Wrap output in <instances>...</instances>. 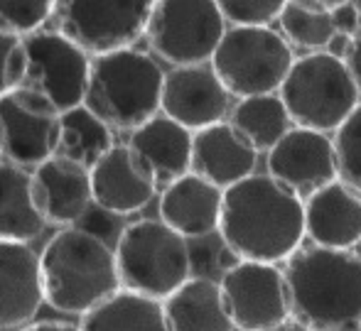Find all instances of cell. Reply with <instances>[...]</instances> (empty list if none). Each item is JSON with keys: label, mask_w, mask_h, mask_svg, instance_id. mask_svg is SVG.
<instances>
[{"label": "cell", "mask_w": 361, "mask_h": 331, "mask_svg": "<svg viewBox=\"0 0 361 331\" xmlns=\"http://www.w3.org/2000/svg\"><path fill=\"white\" fill-rule=\"evenodd\" d=\"M219 233L241 261L288 263L307 238L305 201L271 175H253L224 192Z\"/></svg>", "instance_id": "cell-1"}, {"label": "cell", "mask_w": 361, "mask_h": 331, "mask_svg": "<svg viewBox=\"0 0 361 331\" xmlns=\"http://www.w3.org/2000/svg\"><path fill=\"white\" fill-rule=\"evenodd\" d=\"M295 324L310 331H361V258L302 248L286 263Z\"/></svg>", "instance_id": "cell-2"}, {"label": "cell", "mask_w": 361, "mask_h": 331, "mask_svg": "<svg viewBox=\"0 0 361 331\" xmlns=\"http://www.w3.org/2000/svg\"><path fill=\"white\" fill-rule=\"evenodd\" d=\"M44 302L64 314H89L123 289L111 251L99 236L84 228H62L39 253Z\"/></svg>", "instance_id": "cell-3"}, {"label": "cell", "mask_w": 361, "mask_h": 331, "mask_svg": "<svg viewBox=\"0 0 361 331\" xmlns=\"http://www.w3.org/2000/svg\"><path fill=\"white\" fill-rule=\"evenodd\" d=\"M165 74L143 52H126L96 57L91 62L84 108L111 130H138L162 113Z\"/></svg>", "instance_id": "cell-4"}, {"label": "cell", "mask_w": 361, "mask_h": 331, "mask_svg": "<svg viewBox=\"0 0 361 331\" xmlns=\"http://www.w3.org/2000/svg\"><path fill=\"white\" fill-rule=\"evenodd\" d=\"M123 289L165 302L192 277L187 238L160 218H143L123 228L116 243Z\"/></svg>", "instance_id": "cell-5"}, {"label": "cell", "mask_w": 361, "mask_h": 331, "mask_svg": "<svg viewBox=\"0 0 361 331\" xmlns=\"http://www.w3.org/2000/svg\"><path fill=\"white\" fill-rule=\"evenodd\" d=\"M295 128L337 132L361 104V91L344 62L327 52L295 59L281 89Z\"/></svg>", "instance_id": "cell-6"}, {"label": "cell", "mask_w": 361, "mask_h": 331, "mask_svg": "<svg viewBox=\"0 0 361 331\" xmlns=\"http://www.w3.org/2000/svg\"><path fill=\"white\" fill-rule=\"evenodd\" d=\"M293 64L288 39L271 27H228L212 59V69L238 101L281 94Z\"/></svg>", "instance_id": "cell-7"}, {"label": "cell", "mask_w": 361, "mask_h": 331, "mask_svg": "<svg viewBox=\"0 0 361 331\" xmlns=\"http://www.w3.org/2000/svg\"><path fill=\"white\" fill-rule=\"evenodd\" d=\"M228 30L219 3H175L162 0L152 5L147 23V44L160 59L175 66L212 64L219 44Z\"/></svg>", "instance_id": "cell-8"}, {"label": "cell", "mask_w": 361, "mask_h": 331, "mask_svg": "<svg viewBox=\"0 0 361 331\" xmlns=\"http://www.w3.org/2000/svg\"><path fill=\"white\" fill-rule=\"evenodd\" d=\"M155 3H57V32L91 59L133 49L145 37Z\"/></svg>", "instance_id": "cell-9"}, {"label": "cell", "mask_w": 361, "mask_h": 331, "mask_svg": "<svg viewBox=\"0 0 361 331\" xmlns=\"http://www.w3.org/2000/svg\"><path fill=\"white\" fill-rule=\"evenodd\" d=\"M62 113L32 89H10L0 96V157L18 167H39L59 155Z\"/></svg>", "instance_id": "cell-10"}, {"label": "cell", "mask_w": 361, "mask_h": 331, "mask_svg": "<svg viewBox=\"0 0 361 331\" xmlns=\"http://www.w3.org/2000/svg\"><path fill=\"white\" fill-rule=\"evenodd\" d=\"M25 47V89L47 96L59 113H69L84 106L94 59L69 42L64 35L37 32L23 39Z\"/></svg>", "instance_id": "cell-11"}, {"label": "cell", "mask_w": 361, "mask_h": 331, "mask_svg": "<svg viewBox=\"0 0 361 331\" xmlns=\"http://www.w3.org/2000/svg\"><path fill=\"white\" fill-rule=\"evenodd\" d=\"M219 285L233 329L273 331L286 327L293 317L286 270L278 265L238 261Z\"/></svg>", "instance_id": "cell-12"}, {"label": "cell", "mask_w": 361, "mask_h": 331, "mask_svg": "<svg viewBox=\"0 0 361 331\" xmlns=\"http://www.w3.org/2000/svg\"><path fill=\"white\" fill-rule=\"evenodd\" d=\"M268 175L302 201L339 180L334 137L317 130L293 128L268 152Z\"/></svg>", "instance_id": "cell-13"}, {"label": "cell", "mask_w": 361, "mask_h": 331, "mask_svg": "<svg viewBox=\"0 0 361 331\" xmlns=\"http://www.w3.org/2000/svg\"><path fill=\"white\" fill-rule=\"evenodd\" d=\"M231 99L212 64L175 66L165 74L162 86V115L180 123L190 132L207 130L228 120Z\"/></svg>", "instance_id": "cell-14"}, {"label": "cell", "mask_w": 361, "mask_h": 331, "mask_svg": "<svg viewBox=\"0 0 361 331\" xmlns=\"http://www.w3.org/2000/svg\"><path fill=\"white\" fill-rule=\"evenodd\" d=\"M91 192L94 204H99L101 208L128 216L150 204L157 192V182L128 147V142H116L91 167Z\"/></svg>", "instance_id": "cell-15"}, {"label": "cell", "mask_w": 361, "mask_h": 331, "mask_svg": "<svg viewBox=\"0 0 361 331\" xmlns=\"http://www.w3.org/2000/svg\"><path fill=\"white\" fill-rule=\"evenodd\" d=\"M32 199L44 223L72 228L94 201L91 170L69 157L54 155L35 167Z\"/></svg>", "instance_id": "cell-16"}, {"label": "cell", "mask_w": 361, "mask_h": 331, "mask_svg": "<svg viewBox=\"0 0 361 331\" xmlns=\"http://www.w3.org/2000/svg\"><path fill=\"white\" fill-rule=\"evenodd\" d=\"M305 228L317 248L352 251L361 243V194L337 180L305 201Z\"/></svg>", "instance_id": "cell-17"}, {"label": "cell", "mask_w": 361, "mask_h": 331, "mask_svg": "<svg viewBox=\"0 0 361 331\" xmlns=\"http://www.w3.org/2000/svg\"><path fill=\"white\" fill-rule=\"evenodd\" d=\"M42 302L39 256L27 243L0 241V331L27 324Z\"/></svg>", "instance_id": "cell-18"}, {"label": "cell", "mask_w": 361, "mask_h": 331, "mask_svg": "<svg viewBox=\"0 0 361 331\" xmlns=\"http://www.w3.org/2000/svg\"><path fill=\"white\" fill-rule=\"evenodd\" d=\"M258 165V152L251 142L236 132L228 120L195 132L192 145V172L202 180L212 182L221 192L241 185L253 177Z\"/></svg>", "instance_id": "cell-19"}, {"label": "cell", "mask_w": 361, "mask_h": 331, "mask_svg": "<svg viewBox=\"0 0 361 331\" xmlns=\"http://www.w3.org/2000/svg\"><path fill=\"white\" fill-rule=\"evenodd\" d=\"M224 192L195 172L165 187L160 196V221L182 238H204L219 231Z\"/></svg>", "instance_id": "cell-20"}, {"label": "cell", "mask_w": 361, "mask_h": 331, "mask_svg": "<svg viewBox=\"0 0 361 331\" xmlns=\"http://www.w3.org/2000/svg\"><path fill=\"white\" fill-rule=\"evenodd\" d=\"M192 145H195V132L182 128L162 113L147 120L143 128L133 130L128 137V147L150 170L157 187H170L172 182L190 175Z\"/></svg>", "instance_id": "cell-21"}, {"label": "cell", "mask_w": 361, "mask_h": 331, "mask_svg": "<svg viewBox=\"0 0 361 331\" xmlns=\"http://www.w3.org/2000/svg\"><path fill=\"white\" fill-rule=\"evenodd\" d=\"M162 307L170 331H233L221 285L209 277H190Z\"/></svg>", "instance_id": "cell-22"}, {"label": "cell", "mask_w": 361, "mask_h": 331, "mask_svg": "<svg viewBox=\"0 0 361 331\" xmlns=\"http://www.w3.org/2000/svg\"><path fill=\"white\" fill-rule=\"evenodd\" d=\"M42 228L44 218L32 199V172L0 162V241L27 243Z\"/></svg>", "instance_id": "cell-23"}, {"label": "cell", "mask_w": 361, "mask_h": 331, "mask_svg": "<svg viewBox=\"0 0 361 331\" xmlns=\"http://www.w3.org/2000/svg\"><path fill=\"white\" fill-rule=\"evenodd\" d=\"M79 331H170L162 302L121 289L84 314Z\"/></svg>", "instance_id": "cell-24"}, {"label": "cell", "mask_w": 361, "mask_h": 331, "mask_svg": "<svg viewBox=\"0 0 361 331\" xmlns=\"http://www.w3.org/2000/svg\"><path fill=\"white\" fill-rule=\"evenodd\" d=\"M228 123L236 128V132H241V135L251 142V147L258 155H261V152L268 155V152L295 128L281 94L241 99L231 108Z\"/></svg>", "instance_id": "cell-25"}, {"label": "cell", "mask_w": 361, "mask_h": 331, "mask_svg": "<svg viewBox=\"0 0 361 331\" xmlns=\"http://www.w3.org/2000/svg\"><path fill=\"white\" fill-rule=\"evenodd\" d=\"M339 3L334 0H293L286 3V10L281 15V30L288 44L293 42L300 49H310V54L324 52L329 39L337 35L332 23V10Z\"/></svg>", "instance_id": "cell-26"}, {"label": "cell", "mask_w": 361, "mask_h": 331, "mask_svg": "<svg viewBox=\"0 0 361 331\" xmlns=\"http://www.w3.org/2000/svg\"><path fill=\"white\" fill-rule=\"evenodd\" d=\"M114 145L111 128L101 123L94 113H89L84 106L62 115V142H59L62 157H69L91 170Z\"/></svg>", "instance_id": "cell-27"}, {"label": "cell", "mask_w": 361, "mask_h": 331, "mask_svg": "<svg viewBox=\"0 0 361 331\" xmlns=\"http://www.w3.org/2000/svg\"><path fill=\"white\" fill-rule=\"evenodd\" d=\"M57 3L49 0H0V32L25 39L37 35L54 18Z\"/></svg>", "instance_id": "cell-28"}, {"label": "cell", "mask_w": 361, "mask_h": 331, "mask_svg": "<svg viewBox=\"0 0 361 331\" xmlns=\"http://www.w3.org/2000/svg\"><path fill=\"white\" fill-rule=\"evenodd\" d=\"M339 160V180L361 194V104L354 115L334 135Z\"/></svg>", "instance_id": "cell-29"}, {"label": "cell", "mask_w": 361, "mask_h": 331, "mask_svg": "<svg viewBox=\"0 0 361 331\" xmlns=\"http://www.w3.org/2000/svg\"><path fill=\"white\" fill-rule=\"evenodd\" d=\"M221 15L231 27H271L286 10L283 0H221Z\"/></svg>", "instance_id": "cell-30"}, {"label": "cell", "mask_w": 361, "mask_h": 331, "mask_svg": "<svg viewBox=\"0 0 361 331\" xmlns=\"http://www.w3.org/2000/svg\"><path fill=\"white\" fill-rule=\"evenodd\" d=\"M25 79V47L23 39L0 32V96L23 86Z\"/></svg>", "instance_id": "cell-31"}, {"label": "cell", "mask_w": 361, "mask_h": 331, "mask_svg": "<svg viewBox=\"0 0 361 331\" xmlns=\"http://www.w3.org/2000/svg\"><path fill=\"white\" fill-rule=\"evenodd\" d=\"M332 23L337 32L357 37L361 32V15L357 10V3H339L337 8L332 10Z\"/></svg>", "instance_id": "cell-32"}, {"label": "cell", "mask_w": 361, "mask_h": 331, "mask_svg": "<svg viewBox=\"0 0 361 331\" xmlns=\"http://www.w3.org/2000/svg\"><path fill=\"white\" fill-rule=\"evenodd\" d=\"M352 47H354V37H352V35L337 32L332 39H329V44H327V49H324V52H327L329 57H334V59H339V62L347 64L349 54H352Z\"/></svg>", "instance_id": "cell-33"}, {"label": "cell", "mask_w": 361, "mask_h": 331, "mask_svg": "<svg viewBox=\"0 0 361 331\" xmlns=\"http://www.w3.org/2000/svg\"><path fill=\"white\" fill-rule=\"evenodd\" d=\"M347 66H349V71H352L354 81H357L359 91H361V32L354 37V47H352V54H349V59H347Z\"/></svg>", "instance_id": "cell-34"}, {"label": "cell", "mask_w": 361, "mask_h": 331, "mask_svg": "<svg viewBox=\"0 0 361 331\" xmlns=\"http://www.w3.org/2000/svg\"><path fill=\"white\" fill-rule=\"evenodd\" d=\"M20 331H79V327H72V324H62V322H35L27 324Z\"/></svg>", "instance_id": "cell-35"}, {"label": "cell", "mask_w": 361, "mask_h": 331, "mask_svg": "<svg viewBox=\"0 0 361 331\" xmlns=\"http://www.w3.org/2000/svg\"><path fill=\"white\" fill-rule=\"evenodd\" d=\"M273 331H310V329H305L302 324H295V322H288L286 327H281V329H273Z\"/></svg>", "instance_id": "cell-36"}, {"label": "cell", "mask_w": 361, "mask_h": 331, "mask_svg": "<svg viewBox=\"0 0 361 331\" xmlns=\"http://www.w3.org/2000/svg\"><path fill=\"white\" fill-rule=\"evenodd\" d=\"M357 10H359V15H361V0H359V3H357Z\"/></svg>", "instance_id": "cell-37"}]
</instances>
